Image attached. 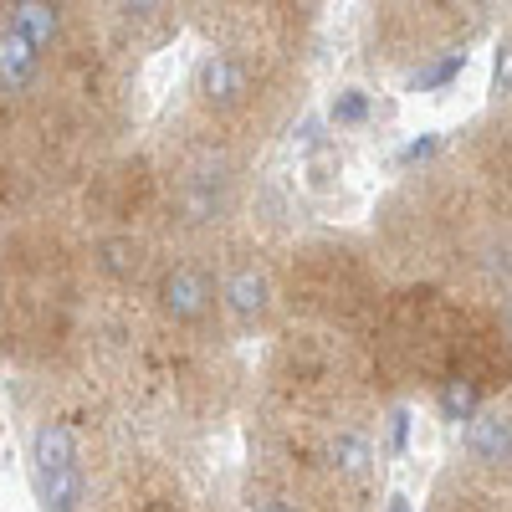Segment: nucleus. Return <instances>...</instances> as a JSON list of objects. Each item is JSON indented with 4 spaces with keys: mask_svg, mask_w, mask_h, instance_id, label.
Masks as SVG:
<instances>
[{
    "mask_svg": "<svg viewBox=\"0 0 512 512\" xmlns=\"http://www.w3.org/2000/svg\"><path fill=\"white\" fill-rule=\"evenodd\" d=\"M82 267L57 231H21L0 251V349L52 359L77 333Z\"/></svg>",
    "mask_w": 512,
    "mask_h": 512,
    "instance_id": "obj_1",
    "label": "nucleus"
},
{
    "mask_svg": "<svg viewBox=\"0 0 512 512\" xmlns=\"http://www.w3.org/2000/svg\"><path fill=\"white\" fill-rule=\"evenodd\" d=\"M159 169V221L185 241H216L231 231V216L241 210L246 190V149L221 139L205 123H180L169 134Z\"/></svg>",
    "mask_w": 512,
    "mask_h": 512,
    "instance_id": "obj_2",
    "label": "nucleus"
},
{
    "mask_svg": "<svg viewBox=\"0 0 512 512\" xmlns=\"http://www.w3.org/2000/svg\"><path fill=\"white\" fill-rule=\"evenodd\" d=\"M297 98V67L241 57V52H205L190 77V118L216 128L221 139L251 149L287 118Z\"/></svg>",
    "mask_w": 512,
    "mask_h": 512,
    "instance_id": "obj_3",
    "label": "nucleus"
},
{
    "mask_svg": "<svg viewBox=\"0 0 512 512\" xmlns=\"http://www.w3.org/2000/svg\"><path fill=\"white\" fill-rule=\"evenodd\" d=\"M282 313L292 318V328L308 323L318 333L359 323L369 313V277L354 251L333 241L292 246L282 256Z\"/></svg>",
    "mask_w": 512,
    "mask_h": 512,
    "instance_id": "obj_4",
    "label": "nucleus"
},
{
    "mask_svg": "<svg viewBox=\"0 0 512 512\" xmlns=\"http://www.w3.org/2000/svg\"><path fill=\"white\" fill-rule=\"evenodd\" d=\"M149 313L154 328L169 338H180L190 349H226V313H221V292L210 277V262L195 251H169L164 262H154L149 277Z\"/></svg>",
    "mask_w": 512,
    "mask_h": 512,
    "instance_id": "obj_5",
    "label": "nucleus"
},
{
    "mask_svg": "<svg viewBox=\"0 0 512 512\" xmlns=\"http://www.w3.org/2000/svg\"><path fill=\"white\" fill-rule=\"evenodd\" d=\"M231 328H272L282 318V262L251 231H221L205 251Z\"/></svg>",
    "mask_w": 512,
    "mask_h": 512,
    "instance_id": "obj_6",
    "label": "nucleus"
},
{
    "mask_svg": "<svg viewBox=\"0 0 512 512\" xmlns=\"http://www.w3.org/2000/svg\"><path fill=\"white\" fill-rule=\"evenodd\" d=\"M205 31L216 36V52H241V57H267V62H292L297 36L308 26V6H205Z\"/></svg>",
    "mask_w": 512,
    "mask_h": 512,
    "instance_id": "obj_7",
    "label": "nucleus"
},
{
    "mask_svg": "<svg viewBox=\"0 0 512 512\" xmlns=\"http://www.w3.org/2000/svg\"><path fill=\"white\" fill-rule=\"evenodd\" d=\"M31 466H36V492L47 512H77L88 497V466L82 446L67 420H47L31 441Z\"/></svg>",
    "mask_w": 512,
    "mask_h": 512,
    "instance_id": "obj_8",
    "label": "nucleus"
},
{
    "mask_svg": "<svg viewBox=\"0 0 512 512\" xmlns=\"http://www.w3.org/2000/svg\"><path fill=\"white\" fill-rule=\"evenodd\" d=\"M113 512H200L190 487L159 461L123 466V477L113 482Z\"/></svg>",
    "mask_w": 512,
    "mask_h": 512,
    "instance_id": "obj_9",
    "label": "nucleus"
},
{
    "mask_svg": "<svg viewBox=\"0 0 512 512\" xmlns=\"http://www.w3.org/2000/svg\"><path fill=\"white\" fill-rule=\"evenodd\" d=\"M466 456L477 466H507L512 461V415L507 410H477L466 420Z\"/></svg>",
    "mask_w": 512,
    "mask_h": 512,
    "instance_id": "obj_10",
    "label": "nucleus"
},
{
    "mask_svg": "<svg viewBox=\"0 0 512 512\" xmlns=\"http://www.w3.org/2000/svg\"><path fill=\"white\" fill-rule=\"evenodd\" d=\"M441 410H446V420H472L477 410H482V384H472V379H441Z\"/></svg>",
    "mask_w": 512,
    "mask_h": 512,
    "instance_id": "obj_11",
    "label": "nucleus"
},
{
    "mask_svg": "<svg viewBox=\"0 0 512 512\" xmlns=\"http://www.w3.org/2000/svg\"><path fill=\"white\" fill-rule=\"evenodd\" d=\"M246 512H303V502H297L282 482H272V477L256 472V477H251V492H246Z\"/></svg>",
    "mask_w": 512,
    "mask_h": 512,
    "instance_id": "obj_12",
    "label": "nucleus"
},
{
    "mask_svg": "<svg viewBox=\"0 0 512 512\" xmlns=\"http://www.w3.org/2000/svg\"><path fill=\"white\" fill-rule=\"evenodd\" d=\"M497 93H507V98H512V41L497 52Z\"/></svg>",
    "mask_w": 512,
    "mask_h": 512,
    "instance_id": "obj_13",
    "label": "nucleus"
},
{
    "mask_svg": "<svg viewBox=\"0 0 512 512\" xmlns=\"http://www.w3.org/2000/svg\"><path fill=\"white\" fill-rule=\"evenodd\" d=\"M333 118H344V123H354V118H364V98H359V93H349L344 103H338V108H333Z\"/></svg>",
    "mask_w": 512,
    "mask_h": 512,
    "instance_id": "obj_14",
    "label": "nucleus"
},
{
    "mask_svg": "<svg viewBox=\"0 0 512 512\" xmlns=\"http://www.w3.org/2000/svg\"><path fill=\"white\" fill-rule=\"evenodd\" d=\"M502 323H507V338H512V297H507V313H502Z\"/></svg>",
    "mask_w": 512,
    "mask_h": 512,
    "instance_id": "obj_15",
    "label": "nucleus"
}]
</instances>
